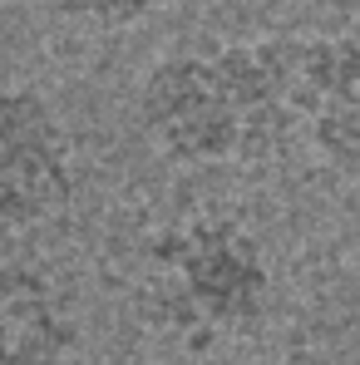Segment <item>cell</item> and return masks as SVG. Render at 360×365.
Returning a JSON list of instances; mask_svg holds the SVG:
<instances>
[{
  "mask_svg": "<svg viewBox=\"0 0 360 365\" xmlns=\"http://www.w3.org/2000/svg\"><path fill=\"white\" fill-rule=\"evenodd\" d=\"M301 35L173 50L138 79V128L173 168L277 163L301 143Z\"/></svg>",
  "mask_w": 360,
  "mask_h": 365,
  "instance_id": "1",
  "label": "cell"
},
{
  "mask_svg": "<svg viewBox=\"0 0 360 365\" xmlns=\"http://www.w3.org/2000/svg\"><path fill=\"white\" fill-rule=\"evenodd\" d=\"M138 302L153 331L182 346H217L267 326L277 267L237 212H192L143 247Z\"/></svg>",
  "mask_w": 360,
  "mask_h": 365,
  "instance_id": "2",
  "label": "cell"
},
{
  "mask_svg": "<svg viewBox=\"0 0 360 365\" xmlns=\"http://www.w3.org/2000/svg\"><path fill=\"white\" fill-rule=\"evenodd\" d=\"M79 192L74 138L35 84L0 89V237L35 232Z\"/></svg>",
  "mask_w": 360,
  "mask_h": 365,
  "instance_id": "3",
  "label": "cell"
},
{
  "mask_svg": "<svg viewBox=\"0 0 360 365\" xmlns=\"http://www.w3.org/2000/svg\"><path fill=\"white\" fill-rule=\"evenodd\" d=\"M301 143L341 182H360V30L301 35Z\"/></svg>",
  "mask_w": 360,
  "mask_h": 365,
  "instance_id": "4",
  "label": "cell"
},
{
  "mask_svg": "<svg viewBox=\"0 0 360 365\" xmlns=\"http://www.w3.org/2000/svg\"><path fill=\"white\" fill-rule=\"evenodd\" d=\"M79 306L60 277L30 257H0V365H69Z\"/></svg>",
  "mask_w": 360,
  "mask_h": 365,
  "instance_id": "5",
  "label": "cell"
},
{
  "mask_svg": "<svg viewBox=\"0 0 360 365\" xmlns=\"http://www.w3.org/2000/svg\"><path fill=\"white\" fill-rule=\"evenodd\" d=\"M173 0H64L60 10L94 25V30H128V25H143L153 20L158 10H168Z\"/></svg>",
  "mask_w": 360,
  "mask_h": 365,
  "instance_id": "6",
  "label": "cell"
},
{
  "mask_svg": "<svg viewBox=\"0 0 360 365\" xmlns=\"http://www.w3.org/2000/svg\"><path fill=\"white\" fill-rule=\"evenodd\" d=\"M45 5H55V10H60V5H64V0H45Z\"/></svg>",
  "mask_w": 360,
  "mask_h": 365,
  "instance_id": "7",
  "label": "cell"
}]
</instances>
